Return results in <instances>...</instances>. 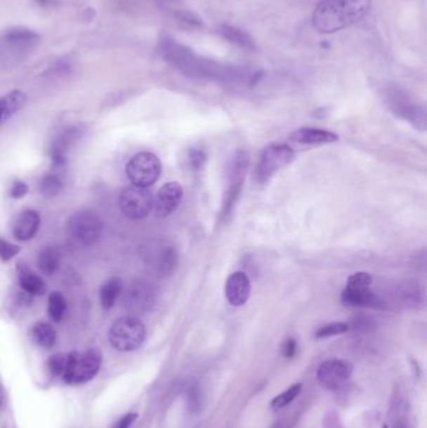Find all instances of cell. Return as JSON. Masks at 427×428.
<instances>
[{
  "label": "cell",
  "instance_id": "1",
  "mask_svg": "<svg viewBox=\"0 0 427 428\" xmlns=\"http://www.w3.org/2000/svg\"><path fill=\"white\" fill-rule=\"evenodd\" d=\"M372 0H321L312 14V25L321 34H334L364 19Z\"/></svg>",
  "mask_w": 427,
  "mask_h": 428
},
{
  "label": "cell",
  "instance_id": "2",
  "mask_svg": "<svg viewBox=\"0 0 427 428\" xmlns=\"http://www.w3.org/2000/svg\"><path fill=\"white\" fill-rule=\"evenodd\" d=\"M158 51L164 60L172 64L187 76H207V78H225L233 76L238 70L222 64L201 58L188 46L176 41L171 35H163L159 41Z\"/></svg>",
  "mask_w": 427,
  "mask_h": 428
},
{
  "label": "cell",
  "instance_id": "3",
  "mask_svg": "<svg viewBox=\"0 0 427 428\" xmlns=\"http://www.w3.org/2000/svg\"><path fill=\"white\" fill-rule=\"evenodd\" d=\"M102 359V353L96 348H91L84 352L68 353L67 366L60 380L68 384L89 382L98 375Z\"/></svg>",
  "mask_w": 427,
  "mask_h": 428
},
{
  "label": "cell",
  "instance_id": "4",
  "mask_svg": "<svg viewBox=\"0 0 427 428\" xmlns=\"http://www.w3.org/2000/svg\"><path fill=\"white\" fill-rule=\"evenodd\" d=\"M147 336L145 326L134 316H126L117 319L112 324L108 333L110 343L121 352H131L138 349Z\"/></svg>",
  "mask_w": 427,
  "mask_h": 428
},
{
  "label": "cell",
  "instance_id": "5",
  "mask_svg": "<svg viewBox=\"0 0 427 428\" xmlns=\"http://www.w3.org/2000/svg\"><path fill=\"white\" fill-rule=\"evenodd\" d=\"M127 177L132 185L148 188L155 185L162 173V163L150 152H140L128 162Z\"/></svg>",
  "mask_w": 427,
  "mask_h": 428
},
{
  "label": "cell",
  "instance_id": "6",
  "mask_svg": "<svg viewBox=\"0 0 427 428\" xmlns=\"http://www.w3.org/2000/svg\"><path fill=\"white\" fill-rule=\"evenodd\" d=\"M294 156L295 152L287 145L277 143L267 147L256 167L254 178L258 183L268 182L273 177V174L292 162Z\"/></svg>",
  "mask_w": 427,
  "mask_h": 428
},
{
  "label": "cell",
  "instance_id": "7",
  "mask_svg": "<svg viewBox=\"0 0 427 428\" xmlns=\"http://www.w3.org/2000/svg\"><path fill=\"white\" fill-rule=\"evenodd\" d=\"M41 43V35L28 28H11L0 35V53L20 58Z\"/></svg>",
  "mask_w": 427,
  "mask_h": 428
},
{
  "label": "cell",
  "instance_id": "8",
  "mask_svg": "<svg viewBox=\"0 0 427 428\" xmlns=\"http://www.w3.org/2000/svg\"><path fill=\"white\" fill-rule=\"evenodd\" d=\"M68 233L81 246H91L98 241L103 228V223L92 210H81L70 217L68 220Z\"/></svg>",
  "mask_w": 427,
  "mask_h": 428
},
{
  "label": "cell",
  "instance_id": "9",
  "mask_svg": "<svg viewBox=\"0 0 427 428\" xmlns=\"http://www.w3.org/2000/svg\"><path fill=\"white\" fill-rule=\"evenodd\" d=\"M153 194L148 188L131 185L121 192L119 207L121 213L131 220H142L153 208Z\"/></svg>",
  "mask_w": 427,
  "mask_h": 428
},
{
  "label": "cell",
  "instance_id": "10",
  "mask_svg": "<svg viewBox=\"0 0 427 428\" xmlns=\"http://www.w3.org/2000/svg\"><path fill=\"white\" fill-rule=\"evenodd\" d=\"M157 292L155 287L145 281H136L128 287L123 295V305L132 316L150 312L155 306Z\"/></svg>",
  "mask_w": 427,
  "mask_h": 428
},
{
  "label": "cell",
  "instance_id": "11",
  "mask_svg": "<svg viewBox=\"0 0 427 428\" xmlns=\"http://www.w3.org/2000/svg\"><path fill=\"white\" fill-rule=\"evenodd\" d=\"M353 366L343 359H327L318 367L317 381L329 391L342 387L353 377Z\"/></svg>",
  "mask_w": 427,
  "mask_h": 428
},
{
  "label": "cell",
  "instance_id": "12",
  "mask_svg": "<svg viewBox=\"0 0 427 428\" xmlns=\"http://www.w3.org/2000/svg\"><path fill=\"white\" fill-rule=\"evenodd\" d=\"M183 198V188L177 182H169L161 187L153 201V207L157 217L166 218L178 208Z\"/></svg>",
  "mask_w": 427,
  "mask_h": 428
},
{
  "label": "cell",
  "instance_id": "13",
  "mask_svg": "<svg viewBox=\"0 0 427 428\" xmlns=\"http://www.w3.org/2000/svg\"><path fill=\"white\" fill-rule=\"evenodd\" d=\"M225 298L233 307H241L249 301L251 295V281L244 272L232 273L225 281Z\"/></svg>",
  "mask_w": 427,
  "mask_h": 428
},
{
  "label": "cell",
  "instance_id": "14",
  "mask_svg": "<svg viewBox=\"0 0 427 428\" xmlns=\"http://www.w3.org/2000/svg\"><path fill=\"white\" fill-rule=\"evenodd\" d=\"M41 227V215L34 209H25L13 225V236L19 242H27L34 237Z\"/></svg>",
  "mask_w": 427,
  "mask_h": 428
},
{
  "label": "cell",
  "instance_id": "15",
  "mask_svg": "<svg viewBox=\"0 0 427 428\" xmlns=\"http://www.w3.org/2000/svg\"><path fill=\"white\" fill-rule=\"evenodd\" d=\"M79 128L70 127L64 129L63 132L54 139L51 145V159L54 167H62L67 163V152L70 151V145L79 138Z\"/></svg>",
  "mask_w": 427,
  "mask_h": 428
},
{
  "label": "cell",
  "instance_id": "16",
  "mask_svg": "<svg viewBox=\"0 0 427 428\" xmlns=\"http://www.w3.org/2000/svg\"><path fill=\"white\" fill-rule=\"evenodd\" d=\"M289 138L300 145H329L340 139L334 132L316 128H300L291 134Z\"/></svg>",
  "mask_w": 427,
  "mask_h": 428
},
{
  "label": "cell",
  "instance_id": "17",
  "mask_svg": "<svg viewBox=\"0 0 427 428\" xmlns=\"http://www.w3.org/2000/svg\"><path fill=\"white\" fill-rule=\"evenodd\" d=\"M341 301L348 307H374L380 308L381 300L369 288L346 287L341 295Z\"/></svg>",
  "mask_w": 427,
  "mask_h": 428
},
{
  "label": "cell",
  "instance_id": "18",
  "mask_svg": "<svg viewBox=\"0 0 427 428\" xmlns=\"http://www.w3.org/2000/svg\"><path fill=\"white\" fill-rule=\"evenodd\" d=\"M390 420L393 428H412L410 418V407L406 397L400 391H395L391 407H390Z\"/></svg>",
  "mask_w": 427,
  "mask_h": 428
},
{
  "label": "cell",
  "instance_id": "19",
  "mask_svg": "<svg viewBox=\"0 0 427 428\" xmlns=\"http://www.w3.org/2000/svg\"><path fill=\"white\" fill-rule=\"evenodd\" d=\"M18 282L20 288L29 295H46V284L39 276L32 272L29 268L24 265H18Z\"/></svg>",
  "mask_w": 427,
  "mask_h": 428
},
{
  "label": "cell",
  "instance_id": "20",
  "mask_svg": "<svg viewBox=\"0 0 427 428\" xmlns=\"http://www.w3.org/2000/svg\"><path fill=\"white\" fill-rule=\"evenodd\" d=\"M27 105V95L22 91H13L0 97V126L9 121Z\"/></svg>",
  "mask_w": 427,
  "mask_h": 428
},
{
  "label": "cell",
  "instance_id": "21",
  "mask_svg": "<svg viewBox=\"0 0 427 428\" xmlns=\"http://www.w3.org/2000/svg\"><path fill=\"white\" fill-rule=\"evenodd\" d=\"M30 337L37 346L44 349H51L57 342V332L46 322H37L30 330Z\"/></svg>",
  "mask_w": 427,
  "mask_h": 428
},
{
  "label": "cell",
  "instance_id": "22",
  "mask_svg": "<svg viewBox=\"0 0 427 428\" xmlns=\"http://www.w3.org/2000/svg\"><path fill=\"white\" fill-rule=\"evenodd\" d=\"M62 255L55 247H46L38 255V267L46 276H53L60 267Z\"/></svg>",
  "mask_w": 427,
  "mask_h": 428
},
{
  "label": "cell",
  "instance_id": "23",
  "mask_svg": "<svg viewBox=\"0 0 427 428\" xmlns=\"http://www.w3.org/2000/svg\"><path fill=\"white\" fill-rule=\"evenodd\" d=\"M121 281L119 278L112 277L104 282L103 286L100 287V292H99L100 305L104 309H110L112 307H114L117 300L121 295Z\"/></svg>",
  "mask_w": 427,
  "mask_h": 428
},
{
  "label": "cell",
  "instance_id": "24",
  "mask_svg": "<svg viewBox=\"0 0 427 428\" xmlns=\"http://www.w3.org/2000/svg\"><path fill=\"white\" fill-rule=\"evenodd\" d=\"M220 33L225 41H230L232 44H235L237 46H241L243 49H254L256 44H254V39L249 36L247 33H244L243 30L235 28L232 25H221Z\"/></svg>",
  "mask_w": 427,
  "mask_h": 428
},
{
  "label": "cell",
  "instance_id": "25",
  "mask_svg": "<svg viewBox=\"0 0 427 428\" xmlns=\"http://www.w3.org/2000/svg\"><path fill=\"white\" fill-rule=\"evenodd\" d=\"M158 258L156 260L157 272L162 276H168L171 273L173 272L174 268L177 266V260H178V255H177V250L168 246L164 248L159 250L158 253Z\"/></svg>",
  "mask_w": 427,
  "mask_h": 428
},
{
  "label": "cell",
  "instance_id": "26",
  "mask_svg": "<svg viewBox=\"0 0 427 428\" xmlns=\"http://www.w3.org/2000/svg\"><path fill=\"white\" fill-rule=\"evenodd\" d=\"M67 312V301L60 292H52L48 297V314L54 323L62 322Z\"/></svg>",
  "mask_w": 427,
  "mask_h": 428
},
{
  "label": "cell",
  "instance_id": "27",
  "mask_svg": "<svg viewBox=\"0 0 427 428\" xmlns=\"http://www.w3.org/2000/svg\"><path fill=\"white\" fill-rule=\"evenodd\" d=\"M63 189V182L57 174H46L39 182V191L46 197H54Z\"/></svg>",
  "mask_w": 427,
  "mask_h": 428
},
{
  "label": "cell",
  "instance_id": "28",
  "mask_svg": "<svg viewBox=\"0 0 427 428\" xmlns=\"http://www.w3.org/2000/svg\"><path fill=\"white\" fill-rule=\"evenodd\" d=\"M301 391H302V384L301 383L292 384L286 391H283L282 394H278L275 399H272V410H282L286 406H289L294 399L298 397Z\"/></svg>",
  "mask_w": 427,
  "mask_h": 428
},
{
  "label": "cell",
  "instance_id": "29",
  "mask_svg": "<svg viewBox=\"0 0 427 428\" xmlns=\"http://www.w3.org/2000/svg\"><path fill=\"white\" fill-rule=\"evenodd\" d=\"M351 330V324L347 322H332V323L326 324L324 327L318 328L315 333V337L317 340H324V338H329V337L340 336L343 333H347Z\"/></svg>",
  "mask_w": 427,
  "mask_h": 428
},
{
  "label": "cell",
  "instance_id": "30",
  "mask_svg": "<svg viewBox=\"0 0 427 428\" xmlns=\"http://www.w3.org/2000/svg\"><path fill=\"white\" fill-rule=\"evenodd\" d=\"M185 399H187V407L191 413H197L202 407V394H201V388L196 382H192L187 387L185 392Z\"/></svg>",
  "mask_w": 427,
  "mask_h": 428
},
{
  "label": "cell",
  "instance_id": "31",
  "mask_svg": "<svg viewBox=\"0 0 427 428\" xmlns=\"http://www.w3.org/2000/svg\"><path fill=\"white\" fill-rule=\"evenodd\" d=\"M65 366H67V354L57 353V354H54V356L49 357V359H48L46 370L53 377L62 378L64 370H65Z\"/></svg>",
  "mask_w": 427,
  "mask_h": 428
},
{
  "label": "cell",
  "instance_id": "32",
  "mask_svg": "<svg viewBox=\"0 0 427 428\" xmlns=\"http://www.w3.org/2000/svg\"><path fill=\"white\" fill-rule=\"evenodd\" d=\"M372 284V277L369 273L357 272L347 279L346 287L351 288H369Z\"/></svg>",
  "mask_w": 427,
  "mask_h": 428
},
{
  "label": "cell",
  "instance_id": "33",
  "mask_svg": "<svg viewBox=\"0 0 427 428\" xmlns=\"http://www.w3.org/2000/svg\"><path fill=\"white\" fill-rule=\"evenodd\" d=\"M20 252V247L17 244L8 242L4 238L0 237V260L3 262L12 260Z\"/></svg>",
  "mask_w": 427,
  "mask_h": 428
},
{
  "label": "cell",
  "instance_id": "34",
  "mask_svg": "<svg viewBox=\"0 0 427 428\" xmlns=\"http://www.w3.org/2000/svg\"><path fill=\"white\" fill-rule=\"evenodd\" d=\"M176 18L178 20L179 23L185 27H195L198 28L202 25V20L201 18L196 15L195 13L192 12H178L176 14Z\"/></svg>",
  "mask_w": 427,
  "mask_h": 428
},
{
  "label": "cell",
  "instance_id": "35",
  "mask_svg": "<svg viewBox=\"0 0 427 428\" xmlns=\"http://www.w3.org/2000/svg\"><path fill=\"white\" fill-rule=\"evenodd\" d=\"M29 191L28 185L23 182V180H14L13 182L12 187H11V191H9V196L15 199H20V198L25 197L27 193Z\"/></svg>",
  "mask_w": 427,
  "mask_h": 428
},
{
  "label": "cell",
  "instance_id": "36",
  "mask_svg": "<svg viewBox=\"0 0 427 428\" xmlns=\"http://www.w3.org/2000/svg\"><path fill=\"white\" fill-rule=\"evenodd\" d=\"M281 352H282L283 357H286V359L295 357L296 352H297V342L295 338H287L286 341L283 342Z\"/></svg>",
  "mask_w": 427,
  "mask_h": 428
},
{
  "label": "cell",
  "instance_id": "37",
  "mask_svg": "<svg viewBox=\"0 0 427 428\" xmlns=\"http://www.w3.org/2000/svg\"><path fill=\"white\" fill-rule=\"evenodd\" d=\"M137 418H138V415L134 413V412H131V413H127V415H124L121 418H119V420L112 426V428H129L132 426L133 423L136 422Z\"/></svg>",
  "mask_w": 427,
  "mask_h": 428
},
{
  "label": "cell",
  "instance_id": "38",
  "mask_svg": "<svg viewBox=\"0 0 427 428\" xmlns=\"http://www.w3.org/2000/svg\"><path fill=\"white\" fill-rule=\"evenodd\" d=\"M190 159H191L192 166L195 168H201L204 162H206V154L202 151H199V149H192L190 152Z\"/></svg>",
  "mask_w": 427,
  "mask_h": 428
},
{
  "label": "cell",
  "instance_id": "39",
  "mask_svg": "<svg viewBox=\"0 0 427 428\" xmlns=\"http://www.w3.org/2000/svg\"><path fill=\"white\" fill-rule=\"evenodd\" d=\"M159 6H171V4H177L180 1H185V0H153Z\"/></svg>",
  "mask_w": 427,
  "mask_h": 428
},
{
  "label": "cell",
  "instance_id": "40",
  "mask_svg": "<svg viewBox=\"0 0 427 428\" xmlns=\"http://www.w3.org/2000/svg\"><path fill=\"white\" fill-rule=\"evenodd\" d=\"M35 1H37L38 6H43V8H48V6H53L55 0H35Z\"/></svg>",
  "mask_w": 427,
  "mask_h": 428
},
{
  "label": "cell",
  "instance_id": "41",
  "mask_svg": "<svg viewBox=\"0 0 427 428\" xmlns=\"http://www.w3.org/2000/svg\"><path fill=\"white\" fill-rule=\"evenodd\" d=\"M3 399H4V396H3V388L0 386V407L3 405Z\"/></svg>",
  "mask_w": 427,
  "mask_h": 428
},
{
  "label": "cell",
  "instance_id": "42",
  "mask_svg": "<svg viewBox=\"0 0 427 428\" xmlns=\"http://www.w3.org/2000/svg\"><path fill=\"white\" fill-rule=\"evenodd\" d=\"M382 428H388V427H387V424H383V426H382Z\"/></svg>",
  "mask_w": 427,
  "mask_h": 428
},
{
  "label": "cell",
  "instance_id": "43",
  "mask_svg": "<svg viewBox=\"0 0 427 428\" xmlns=\"http://www.w3.org/2000/svg\"><path fill=\"white\" fill-rule=\"evenodd\" d=\"M275 428H278V427H275Z\"/></svg>",
  "mask_w": 427,
  "mask_h": 428
}]
</instances>
